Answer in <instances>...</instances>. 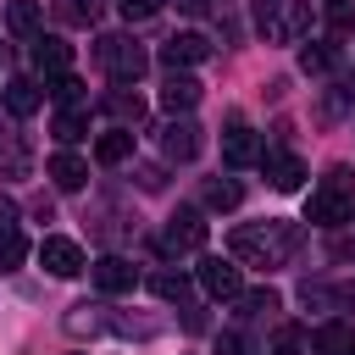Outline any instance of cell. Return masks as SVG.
<instances>
[{"label": "cell", "instance_id": "obj_22", "mask_svg": "<svg viewBox=\"0 0 355 355\" xmlns=\"http://www.w3.org/2000/svg\"><path fill=\"white\" fill-rule=\"evenodd\" d=\"M239 200H244V189H239L233 178H216V183H205V205H211V211H233Z\"/></svg>", "mask_w": 355, "mask_h": 355}, {"label": "cell", "instance_id": "obj_10", "mask_svg": "<svg viewBox=\"0 0 355 355\" xmlns=\"http://www.w3.org/2000/svg\"><path fill=\"white\" fill-rule=\"evenodd\" d=\"M200 144H205V133H200L194 122H166V133H161L166 161H194V155H200Z\"/></svg>", "mask_w": 355, "mask_h": 355}, {"label": "cell", "instance_id": "obj_18", "mask_svg": "<svg viewBox=\"0 0 355 355\" xmlns=\"http://www.w3.org/2000/svg\"><path fill=\"white\" fill-rule=\"evenodd\" d=\"M39 17H44L39 0H11V6H6V28H11L17 39H33V33H39Z\"/></svg>", "mask_w": 355, "mask_h": 355}, {"label": "cell", "instance_id": "obj_23", "mask_svg": "<svg viewBox=\"0 0 355 355\" xmlns=\"http://www.w3.org/2000/svg\"><path fill=\"white\" fill-rule=\"evenodd\" d=\"M22 261H28V239H22L17 227H6V233H0V272H17Z\"/></svg>", "mask_w": 355, "mask_h": 355}, {"label": "cell", "instance_id": "obj_7", "mask_svg": "<svg viewBox=\"0 0 355 355\" xmlns=\"http://www.w3.org/2000/svg\"><path fill=\"white\" fill-rule=\"evenodd\" d=\"M261 172H266V183H272L277 194H294V189L305 183V161L288 155V150H266V155H261Z\"/></svg>", "mask_w": 355, "mask_h": 355}, {"label": "cell", "instance_id": "obj_19", "mask_svg": "<svg viewBox=\"0 0 355 355\" xmlns=\"http://www.w3.org/2000/svg\"><path fill=\"white\" fill-rule=\"evenodd\" d=\"M50 11L67 22V28H89L100 17V0H50Z\"/></svg>", "mask_w": 355, "mask_h": 355}, {"label": "cell", "instance_id": "obj_12", "mask_svg": "<svg viewBox=\"0 0 355 355\" xmlns=\"http://www.w3.org/2000/svg\"><path fill=\"white\" fill-rule=\"evenodd\" d=\"M222 161H227V166L261 161V144H255V133H250L244 122H227V133H222Z\"/></svg>", "mask_w": 355, "mask_h": 355}, {"label": "cell", "instance_id": "obj_11", "mask_svg": "<svg viewBox=\"0 0 355 355\" xmlns=\"http://www.w3.org/2000/svg\"><path fill=\"white\" fill-rule=\"evenodd\" d=\"M33 67L44 72V78H55V72H72V44H61L55 33H33Z\"/></svg>", "mask_w": 355, "mask_h": 355}, {"label": "cell", "instance_id": "obj_32", "mask_svg": "<svg viewBox=\"0 0 355 355\" xmlns=\"http://www.w3.org/2000/svg\"><path fill=\"white\" fill-rule=\"evenodd\" d=\"M272 355H300V349H294V344H283V349H272Z\"/></svg>", "mask_w": 355, "mask_h": 355}, {"label": "cell", "instance_id": "obj_9", "mask_svg": "<svg viewBox=\"0 0 355 355\" xmlns=\"http://www.w3.org/2000/svg\"><path fill=\"white\" fill-rule=\"evenodd\" d=\"M205 55H211V44H205V33H194V28H189V33H172V39L161 44V61H166L172 72H178V67H194V61H205Z\"/></svg>", "mask_w": 355, "mask_h": 355}, {"label": "cell", "instance_id": "obj_27", "mask_svg": "<svg viewBox=\"0 0 355 355\" xmlns=\"http://www.w3.org/2000/svg\"><path fill=\"white\" fill-rule=\"evenodd\" d=\"M239 300H244V311H250V316H261V311H277V294H272V288H255V294H239Z\"/></svg>", "mask_w": 355, "mask_h": 355}, {"label": "cell", "instance_id": "obj_14", "mask_svg": "<svg viewBox=\"0 0 355 355\" xmlns=\"http://www.w3.org/2000/svg\"><path fill=\"white\" fill-rule=\"evenodd\" d=\"M311 355H355V327L349 322H322L311 333Z\"/></svg>", "mask_w": 355, "mask_h": 355}, {"label": "cell", "instance_id": "obj_30", "mask_svg": "<svg viewBox=\"0 0 355 355\" xmlns=\"http://www.w3.org/2000/svg\"><path fill=\"white\" fill-rule=\"evenodd\" d=\"M6 227H17V200H11V194H0V233H6Z\"/></svg>", "mask_w": 355, "mask_h": 355}, {"label": "cell", "instance_id": "obj_28", "mask_svg": "<svg viewBox=\"0 0 355 355\" xmlns=\"http://www.w3.org/2000/svg\"><path fill=\"white\" fill-rule=\"evenodd\" d=\"M116 6H122V17H128V22H144V17H155V11H161V0H116Z\"/></svg>", "mask_w": 355, "mask_h": 355}, {"label": "cell", "instance_id": "obj_1", "mask_svg": "<svg viewBox=\"0 0 355 355\" xmlns=\"http://www.w3.org/2000/svg\"><path fill=\"white\" fill-rule=\"evenodd\" d=\"M94 55H100V67H105L116 83H133V78L150 67V55H144V50H139L128 33H105V39L94 44Z\"/></svg>", "mask_w": 355, "mask_h": 355}, {"label": "cell", "instance_id": "obj_15", "mask_svg": "<svg viewBox=\"0 0 355 355\" xmlns=\"http://www.w3.org/2000/svg\"><path fill=\"white\" fill-rule=\"evenodd\" d=\"M194 105H200V83H194L189 72H172V78L161 83V111L178 116V111H194Z\"/></svg>", "mask_w": 355, "mask_h": 355}, {"label": "cell", "instance_id": "obj_26", "mask_svg": "<svg viewBox=\"0 0 355 355\" xmlns=\"http://www.w3.org/2000/svg\"><path fill=\"white\" fill-rule=\"evenodd\" d=\"M50 94H55L61 105H72V100H83V78H72V72H55V83H50Z\"/></svg>", "mask_w": 355, "mask_h": 355}, {"label": "cell", "instance_id": "obj_2", "mask_svg": "<svg viewBox=\"0 0 355 355\" xmlns=\"http://www.w3.org/2000/svg\"><path fill=\"white\" fill-rule=\"evenodd\" d=\"M288 244H294L288 227H277V233H272V227H233V233H227V250H233L239 261H261V266H266L277 250H288Z\"/></svg>", "mask_w": 355, "mask_h": 355}, {"label": "cell", "instance_id": "obj_20", "mask_svg": "<svg viewBox=\"0 0 355 355\" xmlns=\"http://www.w3.org/2000/svg\"><path fill=\"white\" fill-rule=\"evenodd\" d=\"M105 111H111L122 128H133V122L144 116V100H139V94H128V89H111V94H105Z\"/></svg>", "mask_w": 355, "mask_h": 355}, {"label": "cell", "instance_id": "obj_17", "mask_svg": "<svg viewBox=\"0 0 355 355\" xmlns=\"http://www.w3.org/2000/svg\"><path fill=\"white\" fill-rule=\"evenodd\" d=\"M39 100H44V94H39V78H11V83H6V111H11V116H33Z\"/></svg>", "mask_w": 355, "mask_h": 355}, {"label": "cell", "instance_id": "obj_3", "mask_svg": "<svg viewBox=\"0 0 355 355\" xmlns=\"http://www.w3.org/2000/svg\"><path fill=\"white\" fill-rule=\"evenodd\" d=\"M349 194H355V189L322 183V189L305 200V222H311V227H344V222H349Z\"/></svg>", "mask_w": 355, "mask_h": 355}, {"label": "cell", "instance_id": "obj_25", "mask_svg": "<svg viewBox=\"0 0 355 355\" xmlns=\"http://www.w3.org/2000/svg\"><path fill=\"white\" fill-rule=\"evenodd\" d=\"M333 61H338L333 44H305V50H300V67H305V72H327Z\"/></svg>", "mask_w": 355, "mask_h": 355}, {"label": "cell", "instance_id": "obj_6", "mask_svg": "<svg viewBox=\"0 0 355 355\" xmlns=\"http://www.w3.org/2000/svg\"><path fill=\"white\" fill-rule=\"evenodd\" d=\"M200 288H205L211 300H239V294H244L239 261H200Z\"/></svg>", "mask_w": 355, "mask_h": 355}, {"label": "cell", "instance_id": "obj_21", "mask_svg": "<svg viewBox=\"0 0 355 355\" xmlns=\"http://www.w3.org/2000/svg\"><path fill=\"white\" fill-rule=\"evenodd\" d=\"M50 128H55V139H61V144H78V139L89 133V111L67 105V111H55V122H50Z\"/></svg>", "mask_w": 355, "mask_h": 355}, {"label": "cell", "instance_id": "obj_16", "mask_svg": "<svg viewBox=\"0 0 355 355\" xmlns=\"http://www.w3.org/2000/svg\"><path fill=\"white\" fill-rule=\"evenodd\" d=\"M133 155V128H105L100 139H94V161L100 166H116V161H128Z\"/></svg>", "mask_w": 355, "mask_h": 355}, {"label": "cell", "instance_id": "obj_33", "mask_svg": "<svg viewBox=\"0 0 355 355\" xmlns=\"http://www.w3.org/2000/svg\"><path fill=\"white\" fill-rule=\"evenodd\" d=\"M327 6H344V0H327Z\"/></svg>", "mask_w": 355, "mask_h": 355}, {"label": "cell", "instance_id": "obj_31", "mask_svg": "<svg viewBox=\"0 0 355 355\" xmlns=\"http://www.w3.org/2000/svg\"><path fill=\"white\" fill-rule=\"evenodd\" d=\"M205 6H211V0H178V11H183V17H205Z\"/></svg>", "mask_w": 355, "mask_h": 355}, {"label": "cell", "instance_id": "obj_29", "mask_svg": "<svg viewBox=\"0 0 355 355\" xmlns=\"http://www.w3.org/2000/svg\"><path fill=\"white\" fill-rule=\"evenodd\" d=\"M216 355H255V349H250V338H239V333H222V338H216Z\"/></svg>", "mask_w": 355, "mask_h": 355}, {"label": "cell", "instance_id": "obj_8", "mask_svg": "<svg viewBox=\"0 0 355 355\" xmlns=\"http://www.w3.org/2000/svg\"><path fill=\"white\" fill-rule=\"evenodd\" d=\"M89 277H94V288H100V294H128V288L139 283V266H133V261H122V255H100V261L89 266Z\"/></svg>", "mask_w": 355, "mask_h": 355}, {"label": "cell", "instance_id": "obj_4", "mask_svg": "<svg viewBox=\"0 0 355 355\" xmlns=\"http://www.w3.org/2000/svg\"><path fill=\"white\" fill-rule=\"evenodd\" d=\"M205 216L200 211H178L172 222H166V233H161V250L166 255H194V250H205Z\"/></svg>", "mask_w": 355, "mask_h": 355}, {"label": "cell", "instance_id": "obj_5", "mask_svg": "<svg viewBox=\"0 0 355 355\" xmlns=\"http://www.w3.org/2000/svg\"><path fill=\"white\" fill-rule=\"evenodd\" d=\"M39 261H44V272L50 277H78L89 261H83V250L72 244V239H61V233H50L44 244H39Z\"/></svg>", "mask_w": 355, "mask_h": 355}, {"label": "cell", "instance_id": "obj_24", "mask_svg": "<svg viewBox=\"0 0 355 355\" xmlns=\"http://www.w3.org/2000/svg\"><path fill=\"white\" fill-rule=\"evenodd\" d=\"M150 288H155V300H178V305L189 300V277H183V272H155Z\"/></svg>", "mask_w": 355, "mask_h": 355}, {"label": "cell", "instance_id": "obj_13", "mask_svg": "<svg viewBox=\"0 0 355 355\" xmlns=\"http://www.w3.org/2000/svg\"><path fill=\"white\" fill-rule=\"evenodd\" d=\"M44 172H50V183H55L61 194H72V189H83V183H89V161H83V155H72V150L50 155V166H44Z\"/></svg>", "mask_w": 355, "mask_h": 355}]
</instances>
